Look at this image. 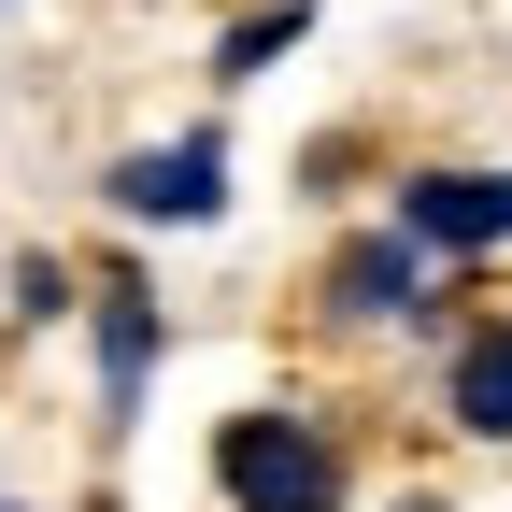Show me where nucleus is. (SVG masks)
Wrapping results in <instances>:
<instances>
[{
    "mask_svg": "<svg viewBox=\"0 0 512 512\" xmlns=\"http://www.w3.org/2000/svg\"><path fill=\"white\" fill-rule=\"evenodd\" d=\"M313 43V0H271V15H228L214 29V86H256L271 57H299Z\"/></svg>",
    "mask_w": 512,
    "mask_h": 512,
    "instance_id": "7",
    "label": "nucleus"
},
{
    "mask_svg": "<svg viewBox=\"0 0 512 512\" xmlns=\"http://www.w3.org/2000/svg\"><path fill=\"white\" fill-rule=\"evenodd\" d=\"M100 200L128 228H214L228 214V128H171V143H128L100 171Z\"/></svg>",
    "mask_w": 512,
    "mask_h": 512,
    "instance_id": "2",
    "label": "nucleus"
},
{
    "mask_svg": "<svg viewBox=\"0 0 512 512\" xmlns=\"http://www.w3.org/2000/svg\"><path fill=\"white\" fill-rule=\"evenodd\" d=\"M399 228H413L427 256H498V242H512V171H456V157L413 171V185H399Z\"/></svg>",
    "mask_w": 512,
    "mask_h": 512,
    "instance_id": "5",
    "label": "nucleus"
},
{
    "mask_svg": "<svg viewBox=\"0 0 512 512\" xmlns=\"http://www.w3.org/2000/svg\"><path fill=\"white\" fill-rule=\"evenodd\" d=\"M399 512H441V498H399Z\"/></svg>",
    "mask_w": 512,
    "mask_h": 512,
    "instance_id": "9",
    "label": "nucleus"
},
{
    "mask_svg": "<svg viewBox=\"0 0 512 512\" xmlns=\"http://www.w3.org/2000/svg\"><path fill=\"white\" fill-rule=\"evenodd\" d=\"M86 342H100V427H143V399H157V356H171V313H157V285H143V271H100V285H86Z\"/></svg>",
    "mask_w": 512,
    "mask_h": 512,
    "instance_id": "4",
    "label": "nucleus"
},
{
    "mask_svg": "<svg viewBox=\"0 0 512 512\" xmlns=\"http://www.w3.org/2000/svg\"><path fill=\"white\" fill-rule=\"evenodd\" d=\"M0 512H15V498H0Z\"/></svg>",
    "mask_w": 512,
    "mask_h": 512,
    "instance_id": "10",
    "label": "nucleus"
},
{
    "mask_svg": "<svg viewBox=\"0 0 512 512\" xmlns=\"http://www.w3.org/2000/svg\"><path fill=\"white\" fill-rule=\"evenodd\" d=\"M214 498L228 512H342V441L299 399H242L214 427Z\"/></svg>",
    "mask_w": 512,
    "mask_h": 512,
    "instance_id": "1",
    "label": "nucleus"
},
{
    "mask_svg": "<svg viewBox=\"0 0 512 512\" xmlns=\"http://www.w3.org/2000/svg\"><path fill=\"white\" fill-rule=\"evenodd\" d=\"M313 299H328V328H413V313H441V256L413 228H356Z\"/></svg>",
    "mask_w": 512,
    "mask_h": 512,
    "instance_id": "3",
    "label": "nucleus"
},
{
    "mask_svg": "<svg viewBox=\"0 0 512 512\" xmlns=\"http://www.w3.org/2000/svg\"><path fill=\"white\" fill-rule=\"evenodd\" d=\"M0 299H15V328H72V313H86V285H72V256H15V285H0Z\"/></svg>",
    "mask_w": 512,
    "mask_h": 512,
    "instance_id": "8",
    "label": "nucleus"
},
{
    "mask_svg": "<svg viewBox=\"0 0 512 512\" xmlns=\"http://www.w3.org/2000/svg\"><path fill=\"white\" fill-rule=\"evenodd\" d=\"M456 427L470 441H512V313H470V342H456Z\"/></svg>",
    "mask_w": 512,
    "mask_h": 512,
    "instance_id": "6",
    "label": "nucleus"
}]
</instances>
